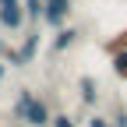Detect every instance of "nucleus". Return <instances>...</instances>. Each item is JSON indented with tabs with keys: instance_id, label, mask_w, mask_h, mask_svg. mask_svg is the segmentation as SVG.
<instances>
[{
	"instance_id": "obj_8",
	"label": "nucleus",
	"mask_w": 127,
	"mask_h": 127,
	"mask_svg": "<svg viewBox=\"0 0 127 127\" xmlns=\"http://www.w3.org/2000/svg\"><path fill=\"white\" fill-rule=\"evenodd\" d=\"M109 71H113L117 81H127V50H120V53L109 57Z\"/></svg>"
},
{
	"instance_id": "obj_2",
	"label": "nucleus",
	"mask_w": 127,
	"mask_h": 127,
	"mask_svg": "<svg viewBox=\"0 0 127 127\" xmlns=\"http://www.w3.org/2000/svg\"><path fill=\"white\" fill-rule=\"evenodd\" d=\"M35 53H39V28H32V32H25V35H21L18 46H7L4 64L18 71V67H28V64L35 60Z\"/></svg>"
},
{
	"instance_id": "obj_4",
	"label": "nucleus",
	"mask_w": 127,
	"mask_h": 127,
	"mask_svg": "<svg viewBox=\"0 0 127 127\" xmlns=\"http://www.w3.org/2000/svg\"><path fill=\"white\" fill-rule=\"evenodd\" d=\"M25 7H21V0H11V4H0V28L11 32V35H21L25 32Z\"/></svg>"
},
{
	"instance_id": "obj_7",
	"label": "nucleus",
	"mask_w": 127,
	"mask_h": 127,
	"mask_svg": "<svg viewBox=\"0 0 127 127\" xmlns=\"http://www.w3.org/2000/svg\"><path fill=\"white\" fill-rule=\"evenodd\" d=\"M120 50H127V28H120L117 35H109V39L102 42V53H106V57H113V53H120Z\"/></svg>"
},
{
	"instance_id": "obj_13",
	"label": "nucleus",
	"mask_w": 127,
	"mask_h": 127,
	"mask_svg": "<svg viewBox=\"0 0 127 127\" xmlns=\"http://www.w3.org/2000/svg\"><path fill=\"white\" fill-rule=\"evenodd\" d=\"M7 46H11V42H7L4 35H0V60H4V53H7Z\"/></svg>"
},
{
	"instance_id": "obj_5",
	"label": "nucleus",
	"mask_w": 127,
	"mask_h": 127,
	"mask_svg": "<svg viewBox=\"0 0 127 127\" xmlns=\"http://www.w3.org/2000/svg\"><path fill=\"white\" fill-rule=\"evenodd\" d=\"M78 39H81V32H78V28H74V25L67 21L64 28H57V32H53V39H50V53H53V57L67 53L71 46H78Z\"/></svg>"
},
{
	"instance_id": "obj_3",
	"label": "nucleus",
	"mask_w": 127,
	"mask_h": 127,
	"mask_svg": "<svg viewBox=\"0 0 127 127\" xmlns=\"http://www.w3.org/2000/svg\"><path fill=\"white\" fill-rule=\"evenodd\" d=\"M71 11H74V0H42V25L57 32L71 21Z\"/></svg>"
},
{
	"instance_id": "obj_9",
	"label": "nucleus",
	"mask_w": 127,
	"mask_h": 127,
	"mask_svg": "<svg viewBox=\"0 0 127 127\" xmlns=\"http://www.w3.org/2000/svg\"><path fill=\"white\" fill-rule=\"evenodd\" d=\"M21 7L28 25H42V0H21Z\"/></svg>"
},
{
	"instance_id": "obj_14",
	"label": "nucleus",
	"mask_w": 127,
	"mask_h": 127,
	"mask_svg": "<svg viewBox=\"0 0 127 127\" xmlns=\"http://www.w3.org/2000/svg\"><path fill=\"white\" fill-rule=\"evenodd\" d=\"M7 71H11V67H7L4 60H0V81H4V78H7Z\"/></svg>"
},
{
	"instance_id": "obj_6",
	"label": "nucleus",
	"mask_w": 127,
	"mask_h": 127,
	"mask_svg": "<svg viewBox=\"0 0 127 127\" xmlns=\"http://www.w3.org/2000/svg\"><path fill=\"white\" fill-rule=\"evenodd\" d=\"M78 99H81V106H88V109L99 106V81H95L92 74L78 78Z\"/></svg>"
},
{
	"instance_id": "obj_12",
	"label": "nucleus",
	"mask_w": 127,
	"mask_h": 127,
	"mask_svg": "<svg viewBox=\"0 0 127 127\" xmlns=\"http://www.w3.org/2000/svg\"><path fill=\"white\" fill-rule=\"evenodd\" d=\"M88 127H113V120H109L106 113H92V120H88Z\"/></svg>"
},
{
	"instance_id": "obj_10",
	"label": "nucleus",
	"mask_w": 127,
	"mask_h": 127,
	"mask_svg": "<svg viewBox=\"0 0 127 127\" xmlns=\"http://www.w3.org/2000/svg\"><path fill=\"white\" fill-rule=\"evenodd\" d=\"M109 120H113V127H127V106L117 102V106H113V113H109Z\"/></svg>"
},
{
	"instance_id": "obj_11",
	"label": "nucleus",
	"mask_w": 127,
	"mask_h": 127,
	"mask_svg": "<svg viewBox=\"0 0 127 127\" xmlns=\"http://www.w3.org/2000/svg\"><path fill=\"white\" fill-rule=\"evenodd\" d=\"M50 127H78V120H71L67 113H53V120H50Z\"/></svg>"
},
{
	"instance_id": "obj_1",
	"label": "nucleus",
	"mask_w": 127,
	"mask_h": 127,
	"mask_svg": "<svg viewBox=\"0 0 127 127\" xmlns=\"http://www.w3.org/2000/svg\"><path fill=\"white\" fill-rule=\"evenodd\" d=\"M11 117L25 124V127H50L53 120V109L46 99H39L32 88H18V95H14V102H11Z\"/></svg>"
}]
</instances>
